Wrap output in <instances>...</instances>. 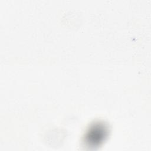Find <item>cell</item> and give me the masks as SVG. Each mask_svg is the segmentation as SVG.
I'll list each match as a JSON object with an SVG mask.
<instances>
[{
    "instance_id": "obj_1",
    "label": "cell",
    "mask_w": 151,
    "mask_h": 151,
    "mask_svg": "<svg viewBox=\"0 0 151 151\" xmlns=\"http://www.w3.org/2000/svg\"><path fill=\"white\" fill-rule=\"evenodd\" d=\"M98 126L93 127L87 133L86 136L87 142L91 145H95L99 144L103 139V137H104L105 136L106 130L102 126H100V128Z\"/></svg>"
}]
</instances>
